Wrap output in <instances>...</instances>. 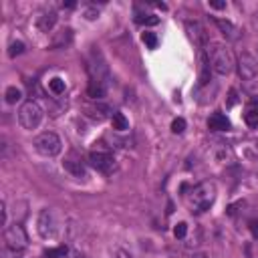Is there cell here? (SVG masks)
Here are the masks:
<instances>
[{"instance_id": "cell-23", "label": "cell", "mask_w": 258, "mask_h": 258, "mask_svg": "<svg viewBox=\"0 0 258 258\" xmlns=\"http://www.w3.org/2000/svg\"><path fill=\"white\" fill-rule=\"evenodd\" d=\"M135 23L137 25H145V27H155L159 23V17H155V15H137Z\"/></svg>"}, {"instance_id": "cell-9", "label": "cell", "mask_w": 258, "mask_h": 258, "mask_svg": "<svg viewBox=\"0 0 258 258\" xmlns=\"http://www.w3.org/2000/svg\"><path fill=\"white\" fill-rule=\"evenodd\" d=\"M236 67H238V75L244 81H250V79H254L258 75V59L248 51H242L238 55V65Z\"/></svg>"}, {"instance_id": "cell-14", "label": "cell", "mask_w": 258, "mask_h": 258, "mask_svg": "<svg viewBox=\"0 0 258 258\" xmlns=\"http://www.w3.org/2000/svg\"><path fill=\"white\" fill-rule=\"evenodd\" d=\"M71 43H73V29L63 27L59 33L53 35V39H51V49H67Z\"/></svg>"}, {"instance_id": "cell-33", "label": "cell", "mask_w": 258, "mask_h": 258, "mask_svg": "<svg viewBox=\"0 0 258 258\" xmlns=\"http://www.w3.org/2000/svg\"><path fill=\"white\" fill-rule=\"evenodd\" d=\"M97 17H99V11H93V9L85 11V19H87V21H95Z\"/></svg>"}, {"instance_id": "cell-21", "label": "cell", "mask_w": 258, "mask_h": 258, "mask_svg": "<svg viewBox=\"0 0 258 258\" xmlns=\"http://www.w3.org/2000/svg\"><path fill=\"white\" fill-rule=\"evenodd\" d=\"M5 99H7V103H9V105H17V103H21V101H23V91L13 85V87H9V89H7Z\"/></svg>"}, {"instance_id": "cell-7", "label": "cell", "mask_w": 258, "mask_h": 258, "mask_svg": "<svg viewBox=\"0 0 258 258\" xmlns=\"http://www.w3.org/2000/svg\"><path fill=\"white\" fill-rule=\"evenodd\" d=\"M5 246L11 250H17V252H23L29 246V236L19 222H15L13 226H9L5 230Z\"/></svg>"}, {"instance_id": "cell-10", "label": "cell", "mask_w": 258, "mask_h": 258, "mask_svg": "<svg viewBox=\"0 0 258 258\" xmlns=\"http://www.w3.org/2000/svg\"><path fill=\"white\" fill-rule=\"evenodd\" d=\"M186 31H188L190 41L198 47V51L208 49L210 39H208V33H206V29H204L202 23H198V21H188V23H186Z\"/></svg>"}, {"instance_id": "cell-8", "label": "cell", "mask_w": 258, "mask_h": 258, "mask_svg": "<svg viewBox=\"0 0 258 258\" xmlns=\"http://www.w3.org/2000/svg\"><path fill=\"white\" fill-rule=\"evenodd\" d=\"M89 163H91V165H93L97 171L105 174V176L113 174L115 167H117L115 157H113V155H111L107 149H93V151L89 153Z\"/></svg>"}, {"instance_id": "cell-35", "label": "cell", "mask_w": 258, "mask_h": 258, "mask_svg": "<svg viewBox=\"0 0 258 258\" xmlns=\"http://www.w3.org/2000/svg\"><path fill=\"white\" fill-rule=\"evenodd\" d=\"M115 258H133V256H131L127 250H117V252H115Z\"/></svg>"}, {"instance_id": "cell-2", "label": "cell", "mask_w": 258, "mask_h": 258, "mask_svg": "<svg viewBox=\"0 0 258 258\" xmlns=\"http://www.w3.org/2000/svg\"><path fill=\"white\" fill-rule=\"evenodd\" d=\"M37 230H39L41 238H45V240L59 238V234L63 230V216L57 210H53V208L41 210L39 220H37Z\"/></svg>"}, {"instance_id": "cell-12", "label": "cell", "mask_w": 258, "mask_h": 258, "mask_svg": "<svg viewBox=\"0 0 258 258\" xmlns=\"http://www.w3.org/2000/svg\"><path fill=\"white\" fill-rule=\"evenodd\" d=\"M57 21H59L57 11H49V9H47V11L39 13V17H37L35 25H37V29H39L41 33H53V29H55Z\"/></svg>"}, {"instance_id": "cell-4", "label": "cell", "mask_w": 258, "mask_h": 258, "mask_svg": "<svg viewBox=\"0 0 258 258\" xmlns=\"http://www.w3.org/2000/svg\"><path fill=\"white\" fill-rule=\"evenodd\" d=\"M33 147L37 153H41L43 157H55L61 153L63 149V143H61V137L53 131H43L35 137L33 141Z\"/></svg>"}, {"instance_id": "cell-29", "label": "cell", "mask_w": 258, "mask_h": 258, "mask_svg": "<svg viewBox=\"0 0 258 258\" xmlns=\"http://www.w3.org/2000/svg\"><path fill=\"white\" fill-rule=\"evenodd\" d=\"M186 234H188V224H186V222L176 224V228H174V236L182 240V238H186Z\"/></svg>"}, {"instance_id": "cell-17", "label": "cell", "mask_w": 258, "mask_h": 258, "mask_svg": "<svg viewBox=\"0 0 258 258\" xmlns=\"http://www.w3.org/2000/svg\"><path fill=\"white\" fill-rule=\"evenodd\" d=\"M85 111H87V115H89L91 119H97V121L105 119V117L111 113V109H109L105 103H101V101H95L93 105H87V107H85Z\"/></svg>"}, {"instance_id": "cell-5", "label": "cell", "mask_w": 258, "mask_h": 258, "mask_svg": "<svg viewBox=\"0 0 258 258\" xmlns=\"http://www.w3.org/2000/svg\"><path fill=\"white\" fill-rule=\"evenodd\" d=\"M41 121H43V107L37 101H33V99L25 101L21 105V109H19V123H21V127L31 131V129H37Z\"/></svg>"}, {"instance_id": "cell-24", "label": "cell", "mask_w": 258, "mask_h": 258, "mask_svg": "<svg viewBox=\"0 0 258 258\" xmlns=\"http://www.w3.org/2000/svg\"><path fill=\"white\" fill-rule=\"evenodd\" d=\"M69 254L67 246H57V248H49L45 250V258H65Z\"/></svg>"}, {"instance_id": "cell-22", "label": "cell", "mask_w": 258, "mask_h": 258, "mask_svg": "<svg viewBox=\"0 0 258 258\" xmlns=\"http://www.w3.org/2000/svg\"><path fill=\"white\" fill-rule=\"evenodd\" d=\"M49 89H51V93L53 95H63L65 93V89H67V85H65V81L61 79V77H53L51 81H49Z\"/></svg>"}, {"instance_id": "cell-28", "label": "cell", "mask_w": 258, "mask_h": 258, "mask_svg": "<svg viewBox=\"0 0 258 258\" xmlns=\"http://www.w3.org/2000/svg\"><path fill=\"white\" fill-rule=\"evenodd\" d=\"M186 131V119L184 117H178L171 121V133H184Z\"/></svg>"}, {"instance_id": "cell-18", "label": "cell", "mask_w": 258, "mask_h": 258, "mask_svg": "<svg viewBox=\"0 0 258 258\" xmlns=\"http://www.w3.org/2000/svg\"><path fill=\"white\" fill-rule=\"evenodd\" d=\"M244 121L248 127L256 129L258 127V103H250L246 109H244Z\"/></svg>"}, {"instance_id": "cell-1", "label": "cell", "mask_w": 258, "mask_h": 258, "mask_svg": "<svg viewBox=\"0 0 258 258\" xmlns=\"http://www.w3.org/2000/svg\"><path fill=\"white\" fill-rule=\"evenodd\" d=\"M206 53H208V59H210V67H212V71L216 75L226 77V75H230L234 71V67H236L234 55H232V51L226 45H222V43H210L208 49H206Z\"/></svg>"}, {"instance_id": "cell-15", "label": "cell", "mask_w": 258, "mask_h": 258, "mask_svg": "<svg viewBox=\"0 0 258 258\" xmlns=\"http://www.w3.org/2000/svg\"><path fill=\"white\" fill-rule=\"evenodd\" d=\"M198 57H200V85H202V87H206V85L210 83V71H212L206 49H202L198 53Z\"/></svg>"}, {"instance_id": "cell-11", "label": "cell", "mask_w": 258, "mask_h": 258, "mask_svg": "<svg viewBox=\"0 0 258 258\" xmlns=\"http://www.w3.org/2000/svg\"><path fill=\"white\" fill-rule=\"evenodd\" d=\"M63 169L69 171L73 178H85V176H87V167H85L83 157H81L79 153H75V151H71V153L63 159Z\"/></svg>"}, {"instance_id": "cell-27", "label": "cell", "mask_w": 258, "mask_h": 258, "mask_svg": "<svg viewBox=\"0 0 258 258\" xmlns=\"http://www.w3.org/2000/svg\"><path fill=\"white\" fill-rule=\"evenodd\" d=\"M0 226H3V230L9 228V210H7V202H0Z\"/></svg>"}, {"instance_id": "cell-31", "label": "cell", "mask_w": 258, "mask_h": 258, "mask_svg": "<svg viewBox=\"0 0 258 258\" xmlns=\"http://www.w3.org/2000/svg\"><path fill=\"white\" fill-rule=\"evenodd\" d=\"M0 258H21V256H19L17 250H11V248L5 246V250H3V254H0Z\"/></svg>"}, {"instance_id": "cell-26", "label": "cell", "mask_w": 258, "mask_h": 258, "mask_svg": "<svg viewBox=\"0 0 258 258\" xmlns=\"http://www.w3.org/2000/svg\"><path fill=\"white\" fill-rule=\"evenodd\" d=\"M23 53H25V43L23 41H13L11 43V49H9V55L15 59V57H19Z\"/></svg>"}, {"instance_id": "cell-30", "label": "cell", "mask_w": 258, "mask_h": 258, "mask_svg": "<svg viewBox=\"0 0 258 258\" xmlns=\"http://www.w3.org/2000/svg\"><path fill=\"white\" fill-rule=\"evenodd\" d=\"M238 103V93H236V89H230L228 91V107H234Z\"/></svg>"}, {"instance_id": "cell-3", "label": "cell", "mask_w": 258, "mask_h": 258, "mask_svg": "<svg viewBox=\"0 0 258 258\" xmlns=\"http://www.w3.org/2000/svg\"><path fill=\"white\" fill-rule=\"evenodd\" d=\"M214 200H216V186L212 182H202L190 194V204L196 214H204L214 204Z\"/></svg>"}, {"instance_id": "cell-16", "label": "cell", "mask_w": 258, "mask_h": 258, "mask_svg": "<svg viewBox=\"0 0 258 258\" xmlns=\"http://www.w3.org/2000/svg\"><path fill=\"white\" fill-rule=\"evenodd\" d=\"M208 129L210 131H228L230 129V121L224 113H212L210 119H208Z\"/></svg>"}, {"instance_id": "cell-34", "label": "cell", "mask_w": 258, "mask_h": 258, "mask_svg": "<svg viewBox=\"0 0 258 258\" xmlns=\"http://www.w3.org/2000/svg\"><path fill=\"white\" fill-rule=\"evenodd\" d=\"M210 9H216V11H224V9H226V3H218V0H210Z\"/></svg>"}, {"instance_id": "cell-13", "label": "cell", "mask_w": 258, "mask_h": 258, "mask_svg": "<svg viewBox=\"0 0 258 258\" xmlns=\"http://www.w3.org/2000/svg\"><path fill=\"white\" fill-rule=\"evenodd\" d=\"M214 25L218 27V31L228 39V41H238L242 37V31L232 23V21H226V19H214Z\"/></svg>"}, {"instance_id": "cell-6", "label": "cell", "mask_w": 258, "mask_h": 258, "mask_svg": "<svg viewBox=\"0 0 258 258\" xmlns=\"http://www.w3.org/2000/svg\"><path fill=\"white\" fill-rule=\"evenodd\" d=\"M87 71H89V77H91L93 83H99V85H103V87H109L111 73H109V67H107V63H105V59L101 57L99 51H93L91 53Z\"/></svg>"}, {"instance_id": "cell-19", "label": "cell", "mask_w": 258, "mask_h": 258, "mask_svg": "<svg viewBox=\"0 0 258 258\" xmlns=\"http://www.w3.org/2000/svg\"><path fill=\"white\" fill-rule=\"evenodd\" d=\"M105 93H107V87H103V85H99V83H93V81H89L87 95H89L93 101H101V99L105 97Z\"/></svg>"}, {"instance_id": "cell-20", "label": "cell", "mask_w": 258, "mask_h": 258, "mask_svg": "<svg viewBox=\"0 0 258 258\" xmlns=\"http://www.w3.org/2000/svg\"><path fill=\"white\" fill-rule=\"evenodd\" d=\"M111 125H113L115 131H127V129H129V121H127L125 115L119 113V111H113V113H111Z\"/></svg>"}, {"instance_id": "cell-25", "label": "cell", "mask_w": 258, "mask_h": 258, "mask_svg": "<svg viewBox=\"0 0 258 258\" xmlns=\"http://www.w3.org/2000/svg\"><path fill=\"white\" fill-rule=\"evenodd\" d=\"M141 41L145 43V47L147 49H157V37H155V33H151V31H145L143 35H141Z\"/></svg>"}, {"instance_id": "cell-32", "label": "cell", "mask_w": 258, "mask_h": 258, "mask_svg": "<svg viewBox=\"0 0 258 258\" xmlns=\"http://www.w3.org/2000/svg\"><path fill=\"white\" fill-rule=\"evenodd\" d=\"M248 228H250V232H252V236H254V238H258V220H256V218L248 222Z\"/></svg>"}, {"instance_id": "cell-36", "label": "cell", "mask_w": 258, "mask_h": 258, "mask_svg": "<svg viewBox=\"0 0 258 258\" xmlns=\"http://www.w3.org/2000/svg\"><path fill=\"white\" fill-rule=\"evenodd\" d=\"M194 258H208L206 254H194Z\"/></svg>"}]
</instances>
